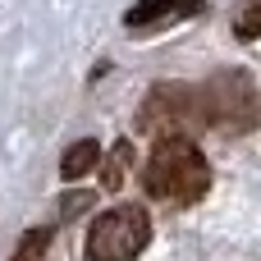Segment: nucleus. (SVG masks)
<instances>
[{
	"mask_svg": "<svg viewBox=\"0 0 261 261\" xmlns=\"http://www.w3.org/2000/svg\"><path fill=\"white\" fill-rule=\"evenodd\" d=\"M92 202H96V193H92V188H78V193H64V197H60V216H64V220H73V216L92 211Z\"/></svg>",
	"mask_w": 261,
	"mask_h": 261,
	"instance_id": "9d476101",
	"label": "nucleus"
},
{
	"mask_svg": "<svg viewBox=\"0 0 261 261\" xmlns=\"http://www.w3.org/2000/svg\"><path fill=\"white\" fill-rule=\"evenodd\" d=\"M197 96L211 133L243 138L261 128V87L248 69H216L206 83H197Z\"/></svg>",
	"mask_w": 261,
	"mask_h": 261,
	"instance_id": "f03ea898",
	"label": "nucleus"
},
{
	"mask_svg": "<svg viewBox=\"0 0 261 261\" xmlns=\"http://www.w3.org/2000/svg\"><path fill=\"white\" fill-rule=\"evenodd\" d=\"M138 184H142V193L151 202L188 211V206H197L211 193V161H206V151L193 138H165L142 161Z\"/></svg>",
	"mask_w": 261,
	"mask_h": 261,
	"instance_id": "f257e3e1",
	"label": "nucleus"
},
{
	"mask_svg": "<svg viewBox=\"0 0 261 261\" xmlns=\"http://www.w3.org/2000/svg\"><path fill=\"white\" fill-rule=\"evenodd\" d=\"M50 243H55V225H32V229H23V239L14 243L9 261H41L50 252Z\"/></svg>",
	"mask_w": 261,
	"mask_h": 261,
	"instance_id": "6e6552de",
	"label": "nucleus"
},
{
	"mask_svg": "<svg viewBox=\"0 0 261 261\" xmlns=\"http://www.w3.org/2000/svg\"><path fill=\"white\" fill-rule=\"evenodd\" d=\"M206 119H202V96L193 83H156L147 96H142V110H138V133L142 138H193L202 133Z\"/></svg>",
	"mask_w": 261,
	"mask_h": 261,
	"instance_id": "20e7f679",
	"label": "nucleus"
},
{
	"mask_svg": "<svg viewBox=\"0 0 261 261\" xmlns=\"http://www.w3.org/2000/svg\"><path fill=\"white\" fill-rule=\"evenodd\" d=\"M128 170H133V142H128V138H119V142L101 156V188H106V193H115V188L128 179Z\"/></svg>",
	"mask_w": 261,
	"mask_h": 261,
	"instance_id": "0eeeda50",
	"label": "nucleus"
},
{
	"mask_svg": "<svg viewBox=\"0 0 261 261\" xmlns=\"http://www.w3.org/2000/svg\"><path fill=\"white\" fill-rule=\"evenodd\" d=\"M92 170H101V142H96V138L69 142L64 156H60V179H64V184H83Z\"/></svg>",
	"mask_w": 261,
	"mask_h": 261,
	"instance_id": "423d86ee",
	"label": "nucleus"
},
{
	"mask_svg": "<svg viewBox=\"0 0 261 261\" xmlns=\"http://www.w3.org/2000/svg\"><path fill=\"white\" fill-rule=\"evenodd\" d=\"M229 28H234L239 41H257V37H261V0H243V5L234 9Z\"/></svg>",
	"mask_w": 261,
	"mask_h": 261,
	"instance_id": "1a4fd4ad",
	"label": "nucleus"
},
{
	"mask_svg": "<svg viewBox=\"0 0 261 261\" xmlns=\"http://www.w3.org/2000/svg\"><path fill=\"white\" fill-rule=\"evenodd\" d=\"M197 14H206V0H138V5H128L124 28L133 37H151V32H165V28L197 18Z\"/></svg>",
	"mask_w": 261,
	"mask_h": 261,
	"instance_id": "39448f33",
	"label": "nucleus"
},
{
	"mask_svg": "<svg viewBox=\"0 0 261 261\" xmlns=\"http://www.w3.org/2000/svg\"><path fill=\"white\" fill-rule=\"evenodd\" d=\"M151 243V211L142 202H119L110 211H96L87 225L83 261H138Z\"/></svg>",
	"mask_w": 261,
	"mask_h": 261,
	"instance_id": "7ed1b4c3",
	"label": "nucleus"
}]
</instances>
